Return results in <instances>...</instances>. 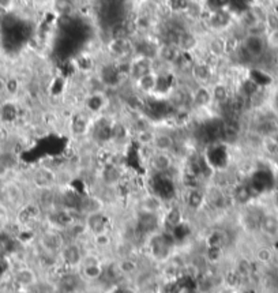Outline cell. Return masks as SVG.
I'll return each instance as SVG.
<instances>
[{
    "label": "cell",
    "mask_w": 278,
    "mask_h": 293,
    "mask_svg": "<svg viewBox=\"0 0 278 293\" xmlns=\"http://www.w3.org/2000/svg\"><path fill=\"white\" fill-rule=\"evenodd\" d=\"M150 168L155 172L157 175H166L172 170L173 166V158L170 153H164V151H154L149 159Z\"/></svg>",
    "instance_id": "obj_1"
},
{
    "label": "cell",
    "mask_w": 278,
    "mask_h": 293,
    "mask_svg": "<svg viewBox=\"0 0 278 293\" xmlns=\"http://www.w3.org/2000/svg\"><path fill=\"white\" fill-rule=\"evenodd\" d=\"M151 147L155 151H164V153H172L176 147V141L173 135L165 131H157L154 134V139Z\"/></svg>",
    "instance_id": "obj_2"
},
{
    "label": "cell",
    "mask_w": 278,
    "mask_h": 293,
    "mask_svg": "<svg viewBox=\"0 0 278 293\" xmlns=\"http://www.w3.org/2000/svg\"><path fill=\"white\" fill-rule=\"evenodd\" d=\"M191 104L195 108H206L209 107L213 100H211L210 89L203 85H198V88L191 92Z\"/></svg>",
    "instance_id": "obj_3"
},
{
    "label": "cell",
    "mask_w": 278,
    "mask_h": 293,
    "mask_svg": "<svg viewBox=\"0 0 278 293\" xmlns=\"http://www.w3.org/2000/svg\"><path fill=\"white\" fill-rule=\"evenodd\" d=\"M258 229L262 232L263 235L268 237H277L278 236V217L272 213L262 214L261 222Z\"/></svg>",
    "instance_id": "obj_4"
},
{
    "label": "cell",
    "mask_w": 278,
    "mask_h": 293,
    "mask_svg": "<svg viewBox=\"0 0 278 293\" xmlns=\"http://www.w3.org/2000/svg\"><path fill=\"white\" fill-rule=\"evenodd\" d=\"M60 254H62L63 261L67 265H78L83 259L82 251L75 243H70V244L63 246L60 248Z\"/></svg>",
    "instance_id": "obj_5"
},
{
    "label": "cell",
    "mask_w": 278,
    "mask_h": 293,
    "mask_svg": "<svg viewBox=\"0 0 278 293\" xmlns=\"http://www.w3.org/2000/svg\"><path fill=\"white\" fill-rule=\"evenodd\" d=\"M211 93V100L213 103L217 104L218 107H221L224 104H227L231 100V92L228 88L227 83L224 82H217L216 85H213L210 89Z\"/></svg>",
    "instance_id": "obj_6"
},
{
    "label": "cell",
    "mask_w": 278,
    "mask_h": 293,
    "mask_svg": "<svg viewBox=\"0 0 278 293\" xmlns=\"http://www.w3.org/2000/svg\"><path fill=\"white\" fill-rule=\"evenodd\" d=\"M162 198H160L158 195H155L154 192L153 194H149L146 195L142 199V209H143V213H149V214H155L158 216V213L162 210Z\"/></svg>",
    "instance_id": "obj_7"
},
{
    "label": "cell",
    "mask_w": 278,
    "mask_h": 293,
    "mask_svg": "<svg viewBox=\"0 0 278 293\" xmlns=\"http://www.w3.org/2000/svg\"><path fill=\"white\" fill-rule=\"evenodd\" d=\"M205 202H206V194L202 190H198V188L191 190L188 192V195H187V205L192 207V209L201 207Z\"/></svg>",
    "instance_id": "obj_8"
},
{
    "label": "cell",
    "mask_w": 278,
    "mask_h": 293,
    "mask_svg": "<svg viewBox=\"0 0 278 293\" xmlns=\"http://www.w3.org/2000/svg\"><path fill=\"white\" fill-rule=\"evenodd\" d=\"M155 131L153 130H142V131H137L135 133V139L140 146H151L153 139H154Z\"/></svg>",
    "instance_id": "obj_9"
},
{
    "label": "cell",
    "mask_w": 278,
    "mask_h": 293,
    "mask_svg": "<svg viewBox=\"0 0 278 293\" xmlns=\"http://www.w3.org/2000/svg\"><path fill=\"white\" fill-rule=\"evenodd\" d=\"M251 198V188L250 187H246V185H240L239 188H236L235 191V199L239 203H246V202L250 201Z\"/></svg>",
    "instance_id": "obj_10"
},
{
    "label": "cell",
    "mask_w": 278,
    "mask_h": 293,
    "mask_svg": "<svg viewBox=\"0 0 278 293\" xmlns=\"http://www.w3.org/2000/svg\"><path fill=\"white\" fill-rule=\"evenodd\" d=\"M18 89H19V83L16 79L11 78V79L5 81V92H8L10 94H15L18 92Z\"/></svg>",
    "instance_id": "obj_11"
},
{
    "label": "cell",
    "mask_w": 278,
    "mask_h": 293,
    "mask_svg": "<svg viewBox=\"0 0 278 293\" xmlns=\"http://www.w3.org/2000/svg\"><path fill=\"white\" fill-rule=\"evenodd\" d=\"M5 92V79L0 77V94Z\"/></svg>",
    "instance_id": "obj_12"
}]
</instances>
